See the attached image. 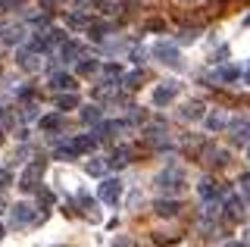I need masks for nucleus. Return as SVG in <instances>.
Returning a JSON list of instances; mask_svg holds the SVG:
<instances>
[{
    "instance_id": "nucleus-28",
    "label": "nucleus",
    "mask_w": 250,
    "mask_h": 247,
    "mask_svg": "<svg viewBox=\"0 0 250 247\" xmlns=\"http://www.w3.org/2000/svg\"><path fill=\"white\" fill-rule=\"evenodd\" d=\"M197 41V28H191V32H182V38H178V44H191Z\"/></svg>"
},
{
    "instance_id": "nucleus-32",
    "label": "nucleus",
    "mask_w": 250,
    "mask_h": 247,
    "mask_svg": "<svg viewBox=\"0 0 250 247\" xmlns=\"http://www.w3.org/2000/svg\"><path fill=\"white\" fill-rule=\"evenodd\" d=\"M144 57H147V50H131V60H135V63L141 66V63H144Z\"/></svg>"
},
{
    "instance_id": "nucleus-25",
    "label": "nucleus",
    "mask_w": 250,
    "mask_h": 247,
    "mask_svg": "<svg viewBox=\"0 0 250 247\" xmlns=\"http://www.w3.org/2000/svg\"><path fill=\"white\" fill-rule=\"evenodd\" d=\"M97 69H100L97 60H82V63H78V72H82V75H94Z\"/></svg>"
},
{
    "instance_id": "nucleus-8",
    "label": "nucleus",
    "mask_w": 250,
    "mask_h": 247,
    "mask_svg": "<svg viewBox=\"0 0 250 247\" xmlns=\"http://www.w3.org/2000/svg\"><path fill=\"white\" fill-rule=\"evenodd\" d=\"M50 88H57V91H75V79L69 72H53L50 75Z\"/></svg>"
},
{
    "instance_id": "nucleus-20",
    "label": "nucleus",
    "mask_w": 250,
    "mask_h": 247,
    "mask_svg": "<svg viewBox=\"0 0 250 247\" xmlns=\"http://www.w3.org/2000/svg\"><path fill=\"white\" fill-rule=\"evenodd\" d=\"M82 122H84V125H97V122H100V106H84V110H82Z\"/></svg>"
},
{
    "instance_id": "nucleus-22",
    "label": "nucleus",
    "mask_w": 250,
    "mask_h": 247,
    "mask_svg": "<svg viewBox=\"0 0 250 247\" xmlns=\"http://www.w3.org/2000/svg\"><path fill=\"white\" fill-rule=\"evenodd\" d=\"M182 116H185V119H191V122H197V119H203V103H197V100H194V103H188Z\"/></svg>"
},
{
    "instance_id": "nucleus-39",
    "label": "nucleus",
    "mask_w": 250,
    "mask_h": 247,
    "mask_svg": "<svg viewBox=\"0 0 250 247\" xmlns=\"http://www.w3.org/2000/svg\"><path fill=\"white\" fill-rule=\"evenodd\" d=\"M0 144H3V132H0Z\"/></svg>"
},
{
    "instance_id": "nucleus-4",
    "label": "nucleus",
    "mask_w": 250,
    "mask_h": 247,
    "mask_svg": "<svg viewBox=\"0 0 250 247\" xmlns=\"http://www.w3.org/2000/svg\"><path fill=\"white\" fill-rule=\"evenodd\" d=\"M222 210H225V216H229L231 222H241L244 219V200H241V194H225Z\"/></svg>"
},
{
    "instance_id": "nucleus-14",
    "label": "nucleus",
    "mask_w": 250,
    "mask_h": 247,
    "mask_svg": "<svg viewBox=\"0 0 250 247\" xmlns=\"http://www.w3.org/2000/svg\"><path fill=\"white\" fill-rule=\"evenodd\" d=\"M78 200H82V206H84V213H88V216H91V219H94V222H97V219H100V213H97V204H94V200L88 197V191H78Z\"/></svg>"
},
{
    "instance_id": "nucleus-35",
    "label": "nucleus",
    "mask_w": 250,
    "mask_h": 247,
    "mask_svg": "<svg viewBox=\"0 0 250 247\" xmlns=\"http://www.w3.org/2000/svg\"><path fill=\"white\" fill-rule=\"evenodd\" d=\"M241 188H244L247 194H250V175H241Z\"/></svg>"
},
{
    "instance_id": "nucleus-18",
    "label": "nucleus",
    "mask_w": 250,
    "mask_h": 247,
    "mask_svg": "<svg viewBox=\"0 0 250 247\" xmlns=\"http://www.w3.org/2000/svg\"><path fill=\"white\" fill-rule=\"evenodd\" d=\"M197 191H200V197H203V200H209V197H216V194H219V185H216L213 179H203Z\"/></svg>"
},
{
    "instance_id": "nucleus-42",
    "label": "nucleus",
    "mask_w": 250,
    "mask_h": 247,
    "mask_svg": "<svg viewBox=\"0 0 250 247\" xmlns=\"http://www.w3.org/2000/svg\"><path fill=\"white\" fill-rule=\"evenodd\" d=\"M247 157H250V147H247Z\"/></svg>"
},
{
    "instance_id": "nucleus-36",
    "label": "nucleus",
    "mask_w": 250,
    "mask_h": 247,
    "mask_svg": "<svg viewBox=\"0 0 250 247\" xmlns=\"http://www.w3.org/2000/svg\"><path fill=\"white\" fill-rule=\"evenodd\" d=\"M57 3H60V0H41V6H44V10H53Z\"/></svg>"
},
{
    "instance_id": "nucleus-37",
    "label": "nucleus",
    "mask_w": 250,
    "mask_h": 247,
    "mask_svg": "<svg viewBox=\"0 0 250 247\" xmlns=\"http://www.w3.org/2000/svg\"><path fill=\"white\" fill-rule=\"evenodd\" d=\"M113 247H128V241H116V244H113Z\"/></svg>"
},
{
    "instance_id": "nucleus-23",
    "label": "nucleus",
    "mask_w": 250,
    "mask_h": 247,
    "mask_svg": "<svg viewBox=\"0 0 250 247\" xmlns=\"http://www.w3.org/2000/svg\"><path fill=\"white\" fill-rule=\"evenodd\" d=\"M88 32H91L94 38H104V35L113 32V25H109V22H91V25H88Z\"/></svg>"
},
{
    "instance_id": "nucleus-29",
    "label": "nucleus",
    "mask_w": 250,
    "mask_h": 247,
    "mask_svg": "<svg viewBox=\"0 0 250 247\" xmlns=\"http://www.w3.org/2000/svg\"><path fill=\"white\" fill-rule=\"evenodd\" d=\"M57 160H75V150L72 147H60L57 150Z\"/></svg>"
},
{
    "instance_id": "nucleus-11",
    "label": "nucleus",
    "mask_w": 250,
    "mask_h": 247,
    "mask_svg": "<svg viewBox=\"0 0 250 247\" xmlns=\"http://www.w3.org/2000/svg\"><path fill=\"white\" fill-rule=\"evenodd\" d=\"M60 57L66 60V63H75V60L82 57V44H75V41H62V47H60Z\"/></svg>"
},
{
    "instance_id": "nucleus-40",
    "label": "nucleus",
    "mask_w": 250,
    "mask_h": 247,
    "mask_svg": "<svg viewBox=\"0 0 250 247\" xmlns=\"http://www.w3.org/2000/svg\"><path fill=\"white\" fill-rule=\"evenodd\" d=\"M0 238H3V226H0Z\"/></svg>"
},
{
    "instance_id": "nucleus-33",
    "label": "nucleus",
    "mask_w": 250,
    "mask_h": 247,
    "mask_svg": "<svg viewBox=\"0 0 250 247\" xmlns=\"http://www.w3.org/2000/svg\"><path fill=\"white\" fill-rule=\"evenodd\" d=\"M6 185H10V172L0 166V188H6Z\"/></svg>"
},
{
    "instance_id": "nucleus-1",
    "label": "nucleus",
    "mask_w": 250,
    "mask_h": 247,
    "mask_svg": "<svg viewBox=\"0 0 250 247\" xmlns=\"http://www.w3.org/2000/svg\"><path fill=\"white\" fill-rule=\"evenodd\" d=\"M156 185H160V191H169V194H175V191H182V188H185V172H182V169H178L175 163H172L166 172L156 175Z\"/></svg>"
},
{
    "instance_id": "nucleus-16",
    "label": "nucleus",
    "mask_w": 250,
    "mask_h": 247,
    "mask_svg": "<svg viewBox=\"0 0 250 247\" xmlns=\"http://www.w3.org/2000/svg\"><path fill=\"white\" fill-rule=\"evenodd\" d=\"M72 106H78L75 91H66V94H60V97H57V110H72Z\"/></svg>"
},
{
    "instance_id": "nucleus-38",
    "label": "nucleus",
    "mask_w": 250,
    "mask_h": 247,
    "mask_svg": "<svg viewBox=\"0 0 250 247\" xmlns=\"http://www.w3.org/2000/svg\"><path fill=\"white\" fill-rule=\"evenodd\" d=\"M244 82H247V84H250V72H247V75H244Z\"/></svg>"
},
{
    "instance_id": "nucleus-30",
    "label": "nucleus",
    "mask_w": 250,
    "mask_h": 247,
    "mask_svg": "<svg viewBox=\"0 0 250 247\" xmlns=\"http://www.w3.org/2000/svg\"><path fill=\"white\" fill-rule=\"evenodd\" d=\"M38 204L50 206V204H53V194H50V191H38Z\"/></svg>"
},
{
    "instance_id": "nucleus-7",
    "label": "nucleus",
    "mask_w": 250,
    "mask_h": 247,
    "mask_svg": "<svg viewBox=\"0 0 250 247\" xmlns=\"http://www.w3.org/2000/svg\"><path fill=\"white\" fill-rule=\"evenodd\" d=\"M35 219V206L31 204H16L13 206V226H28Z\"/></svg>"
},
{
    "instance_id": "nucleus-13",
    "label": "nucleus",
    "mask_w": 250,
    "mask_h": 247,
    "mask_svg": "<svg viewBox=\"0 0 250 247\" xmlns=\"http://www.w3.org/2000/svg\"><path fill=\"white\" fill-rule=\"evenodd\" d=\"M144 138L150 144H156V147H163V144H169V138H166V128H160V125H153V128H147Z\"/></svg>"
},
{
    "instance_id": "nucleus-41",
    "label": "nucleus",
    "mask_w": 250,
    "mask_h": 247,
    "mask_svg": "<svg viewBox=\"0 0 250 247\" xmlns=\"http://www.w3.org/2000/svg\"><path fill=\"white\" fill-rule=\"evenodd\" d=\"M247 25H250V16H247Z\"/></svg>"
},
{
    "instance_id": "nucleus-12",
    "label": "nucleus",
    "mask_w": 250,
    "mask_h": 247,
    "mask_svg": "<svg viewBox=\"0 0 250 247\" xmlns=\"http://www.w3.org/2000/svg\"><path fill=\"white\" fill-rule=\"evenodd\" d=\"M225 125H229V113L219 110V113H209L207 116V128H209V132H222Z\"/></svg>"
},
{
    "instance_id": "nucleus-15",
    "label": "nucleus",
    "mask_w": 250,
    "mask_h": 247,
    "mask_svg": "<svg viewBox=\"0 0 250 247\" xmlns=\"http://www.w3.org/2000/svg\"><path fill=\"white\" fill-rule=\"evenodd\" d=\"M207 163H213V166H225V163H229V153H225L222 147H209V150H207Z\"/></svg>"
},
{
    "instance_id": "nucleus-6",
    "label": "nucleus",
    "mask_w": 250,
    "mask_h": 247,
    "mask_svg": "<svg viewBox=\"0 0 250 247\" xmlns=\"http://www.w3.org/2000/svg\"><path fill=\"white\" fill-rule=\"evenodd\" d=\"M153 57L163 60V63H169V66H178V63H182V60H178V47H175V44H166V41H160L153 47Z\"/></svg>"
},
{
    "instance_id": "nucleus-10",
    "label": "nucleus",
    "mask_w": 250,
    "mask_h": 247,
    "mask_svg": "<svg viewBox=\"0 0 250 247\" xmlns=\"http://www.w3.org/2000/svg\"><path fill=\"white\" fill-rule=\"evenodd\" d=\"M69 147H72L75 153H84V150H94L97 147V138H91V135H75L72 141H69Z\"/></svg>"
},
{
    "instance_id": "nucleus-26",
    "label": "nucleus",
    "mask_w": 250,
    "mask_h": 247,
    "mask_svg": "<svg viewBox=\"0 0 250 247\" xmlns=\"http://www.w3.org/2000/svg\"><path fill=\"white\" fill-rule=\"evenodd\" d=\"M88 172H91V175H104V172H106L104 160H91V163H88Z\"/></svg>"
},
{
    "instance_id": "nucleus-31",
    "label": "nucleus",
    "mask_w": 250,
    "mask_h": 247,
    "mask_svg": "<svg viewBox=\"0 0 250 247\" xmlns=\"http://www.w3.org/2000/svg\"><path fill=\"white\" fill-rule=\"evenodd\" d=\"M69 25H84V16L82 13H72V16H69Z\"/></svg>"
},
{
    "instance_id": "nucleus-17",
    "label": "nucleus",
    "mask_w": 250,
    "mask_h": 247,
    "mask_svg": "<svg viewBox=\"0 0 250 247\" xmlns=\"http://www.w3.org/2000/svg\"><path fill=\"white\" fill-rule=\"evenodd\" d=\"M109 163H113L116 169H119V166H128L131 163V147H119V150L113 153V160H109Z\"/></svg>"
},
{
    "instance_id": "nucleus-24",
    "label": "nucleus",
    "mask_w": 250,
    "mask_h": 247,
    "mask_svg": "<svg viewBox=\"0 0 250 247\" xmlns=\"http://www.w3.org/2000/svg\"><path fill=\"white\" fill-rule=\"evenodd\" d=\"M22 69H28V72H35V69H41V63H38V53H22Z\"/></svg>"
},
{
    "instance_id": "nucleus-19",
    "label": "nucleus",
    "mask_w": 250,
    "mask_h": 247,
    "mask_svg": "<svg viewBox=\"0 0 250 247\" xmlns=\"http://www.w3.org/2000/svg\"><path fill=\"white\" fill-rule=\"evenodd\" d=\"M60 125H62V116L60 113H50V116H44V119H41V128H44V132H57Z\"/></svg>"
},
{
    "instance_id": "nucleus-2",
    "label": "nucleus",
    "mask_w": 250,
    "mask_h": 247,
    "mask_svg": "<svg viewBox=\"0 0 250 247\" xmlns=\"http://www.w3.org/2000/svg\"><path fill=\"white\" fill-rule=\"evenodd\" d=\"M41 175H44V160H38V163H31L25 172L19 175V188L22 191H38L41 188Z\"/></svg>"
},
{
    "instance_id": "nucleus-9",
    "label": "nucleus",
    "mask_w": 250,
    "mask_h": 247,
    "mask_svg": "<svg viewBox=\"0 0 250 247\" xmlns=\"http://www.w3.org/2000/svg\"><path fill=\"white\" fill-rule=\"evenodd\" d=\"M153 210H156V216H166V219H172V216H178L182 204H178V200H156Z\"/></svg>"
},
{
    "instance_id": "nucleus-21",
    "label": "nucleus",
    "mask_w": 250,
    "mask_h": 247,
    "mask_svg": "<svg viewBox=\"0 0 250 247\" xmlns=\"http://www.w3.org/2000/svg\"><path fill=\"white\" fill-rule=\"evenodd\" d=\"M141 82H144V72H141V69H135V72H128V75H125V79H122V84H125V88H128V91L141 88Z\"/></svg>"
},
{
    "instance_id": "nucleus-3",
    "label": "nucleus",
    "mask_w": 250,
    "mask_h": 247,
    "mask_svg": "<svg viewBox=\"0 0 250 247\" xmlns=\"http://www.w3.org/2000/svg\"><path fill=\"white\" fill-rule=\"evenodd\" d=\"M97 197L104 200V204H119V197H122V182L119 179H104L100 182V191H97Z\"/></svg>"
},
{
    "instance_id": "nucleus-27",
    "label": "nucleus",
    "mask_w": 250,
    "mask_h": 247,
    "mask_svg": "<svg viewBox=\"0 0 250 247\" xmlns=\"http://www.w3.org/2000/svg\"><path fill=\"white\" fill-rule=\"evenodd\" d=\"M35 116H38V106L31 103V100H28V103L22 106V119H35Z\"/></svg>"
},
{
    "instance_id": "nucleus-34",
    "label": "nucleus",
    "mask_w": 250,
    "mask_h": 247,
    "mask_svg": "<svg viewBox=\"0 0 250 247\" xmlns=\"http://www.w3.org/2000/svg\"><path fill=\"white\" fill-rule=\"evenodd\" d=\"M144 28H147V32H160V28H163V22H160V19H153V22H147Z\"/></svg>"
},
{
    "instance_id": "nucleus-5",
    "label": "nucleus",
    "mask_w": 250,
    "mask_h": 247,
    "mask_svg": "<svg viewBox=\"0 0 250 247\" xmlns=\"http://www.w3.org/2000/svg\"><path fill=\"white\" fill-rule=\"evenodd\" d=\"M178 91H182V84H178V82H163L160 88L153 91V103H156V106H163V103H172Z\"/></svg>"
}]
</instances>
